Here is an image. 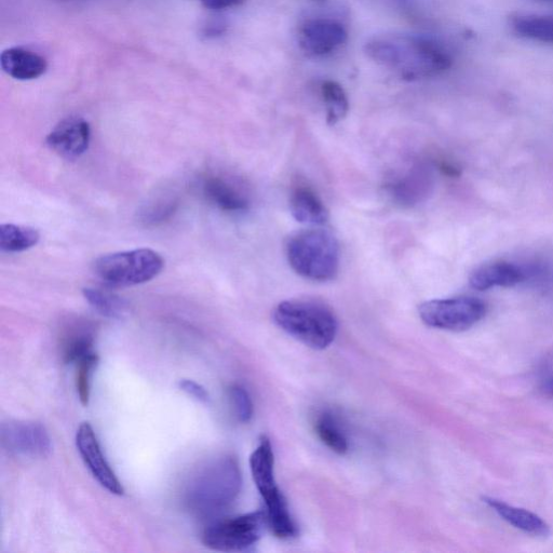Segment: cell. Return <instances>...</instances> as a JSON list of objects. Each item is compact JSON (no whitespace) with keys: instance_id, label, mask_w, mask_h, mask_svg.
Instances as JSON below:
<instances>
[{"instance_id":"cell-1","label":"cell","mask_w":553,"mask_h":553,"mask_svg":"<svg viewBox=\"0 0 553 553\" xmlns=\"http://www.w3.org/2000/svg\"><path fill=\"white\" fill-rule=\"evenodd\" d=\"M367 56L407 82L439 76L451 69L450 51L438 40L421 35L375 37L364 47Z\"/></svg>"},{"instance_id":"cell-2","label":"cell","mask_w":553,"mask_h":553,"mask_svg":"<svg viewBox=\"0 0 553 553\" xmlns=\"http://www.w3.org/2000/svg\"><path fill=\"white\" fill-rule=\"evenodd\" d=\"M241 485L236 458L220 456L195 472L186 484L184 501L197 516H218L236 502Z\"/></svg>"},{"instance_id":"cell-3","label":"cell","mask_w":553,"mask_h":553,"mask_svg":"<svg viewBox=\"0 0 553 553\" xmlns=\"http://www.w3.org/2000/svg\"><path fill=\"white\" fill-rule=\"evenodd\" d=\"M276 325L309 348H328L339 331V322L327 305L310 300L280 303L274 310Z\"/></svg>"},{"instance_id":"cell-4","label":"cell","mask_w":553,"mask_h":553,"mask_svg":"<svg viewBox=\"0 0 553 553\" xmlns=\"http://www.w3.org/2000/svg\"><path fill=\"white\" fill-rule=\"evenodd\" d=\"M286 255L293 271L315 282H328L340 271V246L325 229L310 228L292 235Z\"/></svg>"},{"instance_id":"cell-5","label":"cell","mask_w":553,"mask_h":553,"mask_svg":"<svg viewBox=\"0 0 553 553\" xmlns=\"http://www.w3.org/2000/svg\"><path fill=\"white\" fill-rule=\"evenodd\" d=\"M274 467L272 444L264 437L250 457L252 477L265 502L267 525L278 538L290 539L298 535V526L285 496L277 487Z\"/></svg>"},{"instance_id":"cell-6","label":"cell","mask_w":553,"mask_h":553,"mask_svg":"<svg viewBox=\"0 0 553 553\" xmlns=\"http://www.w3.org/2000/svg\"><path fill=\"white\" fill-rule=\"evenodd\" d=\"M163 256L151 249H137L101 256L93 272L111 288H128L153 280L163 271Z\"/></svg>"},{"instance_id":"cell-7","label":"cell","mask_w":553,"mask_h":553,"mask_svg":"<svg viewBox=\"0 0 553 553\" xmlns=\"http://www.w3.org/2000/svg\"><path fill=\"white\" fill-rule=\"evenodd\" d=\"M267 524L265 511L212 522L202 534L206 547L222 552H241L260 541Z\"/></svg>"},{"instance_id":"cell-8","label":"cell","mask_w":553,"mask_h":553,"mask_svg":"<svg viewBox=\"0 0 553 553\" xmlns=\"http://www.w3.org/2000/svg\"><path fill=\"white\" fill-rule=\"evenodd\" d=\"M418 314L430 328L463 332L476 326L487 315V305L470 296H458L425 302L418 308Z\"/></svg>"},{"instance_id":"cell-9","label":"cell","mask_w":553,"mask_h":553,"mask_svg":"<svg viewBox=\"0 0 553 553\" xmlns=\"http://www.w3.org/2000/svg\"><path fill=\"white\" fill-rule=\"evenodd\" d=\"M4 447L11 453L28 457H46L52 450L46 428L35 422L10 421L2 426Z\"/></svg>"},{"instance_id":"cell-10","label":"cell","mask_w":553,"mask_h":553,"mask_svg":"<svg viewBox=\"0 0 553 553\" xmlns=\"http://www.w3.org/2000/svg\"><path fill=\"white\" fill-rule=\"evenodd\" d=\"M76 445L94 479L110 493L124 495L123 485L116 477L110 464L105 460L97 435L89 423H83L79 426L76 434Z\"/></svg>"},{"instance_id":"cell-11","label":"cell","mask_w":553,"mask_h":553,"mask_svg":"<svg viewBox=\"0 0 553 553\" xmlns=\"http://www.w3.org/2000/svg\"><path fill=\"white\" fill-rule=\"evenodd\" d=\"M345 26L331 19L307 21L301 28L299 42L310 57H325L346 43Z\"/></svg>"},{"instance_id":"cell-12","label":"cell","mask_w":553,"mask_h":553,"mask_svg":"<svg viewBox=\"0 0 553 553\" xmlns=\"http://www.w3.org/2000/svg\"><path fill=\"white\" fill-rule=\"evenodd\" d=\"M202 194L213 206L228 213H244L251 207L250 195L238 180L224 174H209L202 180Z\"/></svg>"},{"instance_id":"cell-13","label":"cell","mask_w":553,"mask_h":553,"mask_svg":"<svg viewBox=\"0 0 553 553\" xmlns=\"http://www.w3.org/2000/svg\"><path fill=\"white\" fill-rule=\"evenodd\" d=\"M91 128L82 117H69L60 121L48 134L47 145L65 159L74 160L89 148Z\"/></svg>"},{"instance_id":"cell-14","label":"cell","mask_w":553,"mask_h":553,"mask_svg":"<svg viewBox=\"0 0 553 553\" xmlns=\"http://www.w3.org/2000/svg\"><path fill=\"white\" fill-rule=\"evenodd\" d=\"M431 174L423 165H416L408 171L389 180L386 190L401 207H414L422 202L430 192Z\"/></svg>"},{"instance_id":"cell-15","label":"cell","mask_w":553,"mask_h":553,"mask_svg":"<svg viewBox=\"0 0 553 553\" xmlns=\"http://www.w3.org/2000/svg\"><path fill=\"white\" fill-rule=\"evenodd\" d=\"M526 278L524 269L506 261H496L479 266L469 276V285L478 291L493 288H511Z\"/></svg>"},{"instance_id":"cell-16","label":"cell","mask_w":553,"mask_h":553,"mask_svg":"<svg viewBox=\"0 0 553 553\" xmlns=\"http://www.w3.org/2000/svg\"><path fill=\"white\" fill-rule=\"evenodd\" d=\"M3 71L17 80H33L43 76L47 69V60L39 53L23 47H12L0 56Z\"/></svg>"},{"instance_id":"cell-17","label":"cell","mask_w":553,"mask_h":553,"mask_svg":"<svg viewBox=\"0 0 553 553\" xmlns=\"http://www.w3.org/2000/svg\"><path fill=\"white\" fill-rule=\"evenodd\" d=\"M290 210L293 218L307 225L320 226L329 220V210L313 187L299 184L290 196Z\"/></svg>"},{"instance_id":"cell-18","label":"cell","mask_w":553,"mask_h":553,"mask_svg":"<svg viewBox=\"0 0 553 553\" xmlns=\"http://www.w3.org/2000/svg\"><path fill=\"white\" fill-rule=\"evenodd\" d=\"M483 501L499 517L515 526L516 529L534 536H547L549 534L548 524L541 517L533 514V512L497 501L495 498L484 497Z\"/></svg>"},{"instance_id":"cell-19","label":"cell","mask_w":553,"mask_h":553,"mask_svg":"<svg viewBox=\"0 0 553 553\" xmlns=\"http://www.w3.org/2000/svg\"><path fill=\"white\" fill-rule=\"evenodd\" d=\"M511 26L523 38L553 44V16H519L512 19Z\"/></svg>"},{"instance_id":"cell-20","label":"cell","mask_w":553,"mask_h":553,"mask_svg":"<svg viewBox=\"0 0 553 553\" xmlns=\"http://www.w3.org/2000/svg\"><path fill=\"white\" fill-rule=\"evenodd\" d=\"M94 336L86 323H80L67 332L62 342V356L66 364L77 363L80 359L92 352Z\"/></svg>"},{"instance_id":"cell-21","label":"cell","mask_w":553,"mask_h":553,"mask_svg":"<svg viewBox=\"0 0 553 553\" xmlns=\"http://www.w3.org/2000/svg\"><path fill=\"white\" fill-rule=\"evenodd\" d=\"M40 239L39 233L32 227L15 224L0 226V248L4 252L18 253L35 247Z\"/></svg>"},{"instance_id":"cell-22","label":"cell","mask_w":553,"mask_h":553,"mask_svg":"<svg viewBox=\"0 0 553 553\" xmlns=\"http://www.w3.org/2000/svg\"><path fill=\"white\" fill-rule=\"evenodd\" d=\"M320 91L326 107L328 124L330 126L339 124L349 111L346 91L339 83L333 82V80L323 82Z\"/></svg>"},{"instance_id":"cell-23","label":"cell","mask_w":553,"mask_h":553,"mask_svg":"<svg viewBox=\"0 0 553 553\" xmlns=\"http://www.w3.org/2000/svg\"><path fill=\"white\" fill-rule=\"evenodd\" d=\"M84 296L92 308L104 317L121 319L128 313L127 303L111 292L87 288L84 289Z\"/></svg>"},{"instance_id":"cell-24","label":"cell","mask_w":553,"mask_h":553,"mask_svg":"<svg viewBox=\"0 0 553 553\" xmlns=\"http://www.w3.org/2000/svg\"><path fill=\"white\" fill-rule=\"evenodd\" d=\"M315 429L320 440L337 454L348 452V440L344 431L330 413H321L316 420Z\"/></svg>"},{"instance_id":"cell-25","label":"cell","mask_w":553,"mask_h":553,"mask_svg":"<svg viewBox=\"0 0 553 553\" xmlns=\"http://www.w3.org/2000/svg\"><path fill=\"white\" fill-rule=\"evenodd\" d=\"M99 356L93 352L77 361L76 388L80 402L87 407L91 395V379L99 364Z\"/></svg>"},{"instance_id":"cell-26","label":"cell","mask_w":553,"mask_h":553,"mask_svg":"<svg viewBox=\"0 0 553 553\" xmlns=\"http://www.w3.org/2000/svg\"><path fill=\"white\" fill-rule=\"evenodd\" d=\"M178 208L177 199H160L141 211L140 220L146 226H157L169 221L177 213Z\"/></svg>"},{"instance_id":"cell-27","label":"cell","mask_w":553,"mask_h":553,"mask_svg":"<svg viewBox=\"0 0 553 553\" xmlns=\"http://www.w3.org/2000/svg\"><path fill=\"white\" fill-rule=\"evenodd\" d=\"M229 396L238 420L241 423L250 422L253 416V403L248 391L240 385H235L229 390Z\"/></svg>"},{"instance_id":"cell-28","label":"cell","mask_w":553,"mask_h":553,"mask_svg":"<svg viewBox=\"0 0 553 553\" xmlns=\"http://www.w3.org/2000/svg\"><path fill=\"white\" fill-rule=\"evenodd\" d=\"M179 387L184 391V393L192 396L199 402L208 403L210 401V397L206 388L194 381L182 380L179 382Z\"/></svg>"},{"instance_id":"cell-29","label":"cell","mask_w":553,"mask_h":553,"mask_svg":"<svg viewBox=\"0 0 553 553\" xmlns=\"http://www.w3.org/2000/svg\"><path fill=\"white\" fill-rule=\"evenodd\" d=\"M207 9L213 11H223L244 4L246 0H199Z\"/></svg>"},{"instance_id":"cell-30","label":"cell","mask_w":553,"mask_h":553,"mask_svg":"<svg viewBox=\"0 0 553 553\" xmlns=\"http://www.w3.org/2000/svg\"><path fill=\"white\" fill-rule=\"evenodd\" d=\"M225 25L220 22H213L211 24H208L204 31H202V35H204L207 38H215L220 35H222L225 32Z\"/></svg>"},{"instance_id":"cell-31","label":"cell","mask_w":553,"mask_h":553,"mask_svg":"<svg viewBox=\"0 0 553 553\" xmlns=\"http://www.w3.org/2000/svg\"><path fill=\"white\" fill-rule=\"evenodd\" d=\"M371 2L390 9H401L407 6L409 0H371Z\"/></svg>"},{"instance_id":"cell-32","label":"cell","mask_w":553,"mask_h":553,"mask_svg":"<svg viewBox=\"0 0 553 553\" xmlns=\"http://www.w3.org/2000/svg\"><path fill=\"white\" fill-rule=\"evenodd\" d=\"M541 389L546 396L553 398V374L542 381Z\"/></svg>"}]
</instances>
